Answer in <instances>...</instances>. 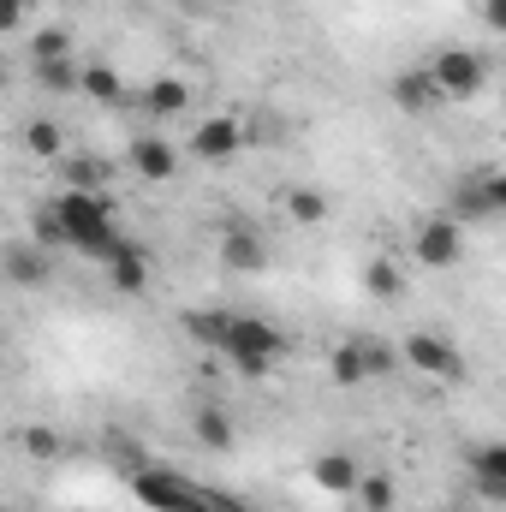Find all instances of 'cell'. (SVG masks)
<instances>
[{
    "instance_id": "cell-1",
    "label": "cell",
    "mask_w": 506,
    "mask_h": 512,
    "mask_svg": "<svg viewBox=\"0 0 506 512\" xmlns=\"http://www.w3.org/2000/svg\"><path fill=\"white\" fill-rule=\"evenodd\" d=\"M48 215H54L66 251L96 256V262H102V256L120 245V227H114V209H108L102 191H60V197L48 203Z\"/></svg>"
},
{
    "instance_id": "cell-2",
    "label": "cell",
    "mask_w": 506,
    "mask_h": 512,
    "mask_svg": "<svg viewBox=\"0 0 506 512\" xmlns=\"http://www.w3.org/2000/svg\"><path fill=\"white\" fill-rule=\"evenodd\" d=\"M280 352H286V340H280V328L262 322V316H233L227 334H221V358H227L239 376H251V382H262V376L280 364Z\"/></svg>"
},
{
    "instance_id": "cell-3",
    "label": "cell",
    "mask_w": 506,
    "mask_h": 512,
    "mask_svg": "<svg viewBox=\"0 0 506 512\" xmlns=\"http://www.w3.org/2000/svg\"><path fill=\"white\" fill-rule=\"evenodd\" d=\"M131 495H137V507H149V512H209V489L191 483L173 465H137L131 471Z\"/></svg>"
},
{
    "instance_id": "cell-4",
    "label": "cell",
    "mask_w": 506,
    "mask_h": 512,
    "mask_svg": "<svg viewBox=\"0 0 506 512\" xmlns=\"http://www.w3.org/2000/svg\"><path fill=\"white\" fill-rule=\"evenodd\" d=\"M393 370H399V352L387 340H376V334H352L328 358V376L340 387H364V382H376V376H393Z\"/></svg>"
},
{
    "instance_id": "cell-5",
    "label": "cell",
    "mask_w": 506,
    "mask_h": 512,
    "mask_svg": "<svg viewBox=\"0 0 506 512\" xmlns=\"http://www.w3.org/2000/svg\"><path fill=\"white\" fill-rule=\"evenodd\" d=\"M423 72H429V84L441 90V102H471V96L489 84L495 66H489V54H477V48H441Z\"/></svg>"
},
{
    "instance_id": "cell-6",
    "label": "cell",
    "mask_w": 506,
    "mask_h": 512,
    "mask_svg": "<svg viewBox=\"0 0 506 512\" xmlns=\"http://www.w3.org/2000/svg\"><path fill=\"white\" fill-rule=\"evenodd\" d=\"M501 209H506V185H501V173H465V179L453 185V197H447V221H459V227L495 221Z\"/></svg>"
},
{
    "instance_id": "cell-7",
    "label": "cell",
    "mask_w": 506,
    "mask_h": 512,
    "mask_svg": "<svg viewBox=\"0 0 506 512\" xmlns=\"http://www.w3.org/2000/svg\"><path fill=\"white\" fill-rule=\"evenodd\" d=\"M411 256H417L423 268H453V262L465 256V227H459V221H447V215L423 221V227H417V239H411Z\"/></svg>"
},
{
    "instance_id": "cell-8",
    "label": "cell",
    "mask_w": 506,
    "mask_h": 512,
    "mask_svg": "<svg viewBox=\"0 0 506 512\" xmlns=\"http://www.w3.org/2000/svg\"><path fill=\"white\" fill-rule=\"evenodd\" d=\"M399 364H411V370H423V376H465V364H459V352H453V340H441V334H405V346H399Z\"/></svg>"
},
{
    "instance_id": "cell-9",
    "label": "cell",
    "mask_w": 506,
    "mask_h": 512,
    "mask_svg": "<svg viewBox=\"0 0 506 512\" xmlns=\"http://www.w3.org/2000/svg\"><path fill=\"white\" fill-rule=\"evenodd\" d=\"M239 143H245L239 114H215V120H203V126L191 131V155H197V161H209V167L233 161V155H239Z\"/></svg>"
},
{
    "instance_id": "cell-10",
    "label": "cell",
    "mask_w": 506,
    "mask_h": 512,
    "mask_svg": "<svg viewBox=\"0 0 506 512\" xmlns=\"http://www.w3.org/2000/svg\"><path fill=\"white\" fill-rule=\"evenodd\" d=\"M358 471H364V465H358L346 447H328V453L310 459V477H316L322 495H352V489H358Z\"/></svg>"
},
{
    "instance_id": "cell-11",
    "label": "cell",
    "mask_w": 506,
    "mask_h": 512,
    "mask_svg": "<svg viewBox=\"0 0 506 512\" xmlns=\"http://www.w3.org/2000/svg\"><path fill=\"white\" fill-rule=\"evenodd\" d=\"M0 274H6L12 286H48L54 262H48L42 245H6V251H0Z\"/></svg>"
},
{
    "instance_id": "cell-12",
    "label": "cell",
    "mask_w": 506,
    "mask_h": 512,
    "mask_svg": "<svg viewBox=\"0 0 506 512\" xmlns=\"http://www.w3.org/2000/svg\"><path fill=\"white\" fill-rule=\"evenodd\" d=\"M102 268H108L114 292H143L149 286V256H143V245H131V239H120L114 251L102 256Z\"/></svg>"
},
{
    "instance_id": "cell-13",
    "label": "cell",
    "mask_w": 506,
    "mask_h": 512,
    "mask_svg": "<svg viewBox=\"0 0 506 512\" xmlns=\"http://www.w3.org/2000/svg\"><path fill=\"white\" fill-rule=\"evenodd\" d=\"M131 173L137 179H149V185H161V179H173V167H179V155H173V143H161V137H137L126 149Z\"/></svg>"
},
{
    "instance_id": "cell-14",
    "label": "cell",
    "mask_w": 506,
    "mask_h": 512,
    "mask_svg": "<svg viewBox=\"0 0 506 512\" xmlns=\"http://www.w3.org/2000/svg\"><path fill=\"white\" fill-rule=\"evenodd\" d=\"M221 262H227V268H239V274H256V268H268V245L256 239L251 227H239V221H233V227L221 233Z\"/></svg>"
},
{
    "instance_id": "cell-15",
    "label": "cell",
    "mask_w": 506,
    "mask_h": 512,
    "mask_svg": "<svg viewBox=\"0 0 506 512\" xmlns=\"http://www.w3.org/2000/svg\"><path fill=\"white\" fill-rule=\"evenodd\" d=\"M78 96H90V102H102V108H120V102H126V84H120L114 66H102V60H78Z\"/></svg>"
},
{
    "instance_id": "cell-16",
    "label": "cell",
    "mask_w": 506,
    "mask_h": 512,
    "mask_svg": "<svg viewBox=\"0 0 506 512\" xmlns=\"http://www.w3.org/2000/svg\"><path fill=\"white\" fill-rule=\"evenodd\" d=\"M471 471H477V495L501 507V501H506V447H501V441H483V447H477V459H471Z\"/></svg>"
},
{
    "instance_id": "cell-17",
    "label": "cell",
    "mask_w": 506,
    "mask_h": 512,
    "mask_svg": "<svg viewBox=\"0 0 506 512\" xmlns=\"http://www.w3.org/2000/svg\"><path fill=\"white\" fill-rule=\"evenodd\" d=\"M393 102H399L405 114H435V108H441V90L429 84V72H423V66H411V72H399V78H393Z\"/></svg>"
},
{
    "instance_id": "cell-18",
    "label": "cell",
    "mask_w": 506,
    "mask_h": 512,
    "mask_svg": "<svg viewBox=\"0 0 506 512\" xmlns=\"http://www.w3.org/2000/svg\"><path fill=\"white\" fill-rule=\"evenodd\" d=\"M191 435H197L209 453H233V441H239V429H233V417H227L221 405H203V411L191 417Z\"/></svg>"
},
{
    "instance_id": "cell-19",
    "label": "cell",
    "mask_w": 506,
    "mask_h": 512,
    "mask_svg": "<svg viewBox=\"0 0 506 512\" xmlns=\"http://www.w3.org/2000/svg\"><path fill=\"white\" fill-rule=\"evenodd\" d=\"M143 108H149L155 120H173V114H185V108H191V90H185L179 78H155V84L143 90Z\"/></svg>"
},
{
    "instance_id": "cell-20",
    "label": "cell",
    "mask_w": 506,
    "mask_h": 512,
    "mask_svg": "<svg viewBox=\"0 0 506 512\" xmlns=\"http://www.w3.org/2000/svg\"><path fill=\"white\" fill-rule=\"evenodd\" d=\"M227 322H233V310H221V304H209V310H191V316H185V334H191L197 346H209V352H221V334H227Z\"/></svg>"
},
{
    "instance_id": "cell-21",
    "label": "cell",
    "mask_w": 506,
    "mask_h": 512,
    "mask_svg": "<svg viewBox=\"0 0 506 512\" xmlns=\"http://www.w3.org/2000/svg\"><path fill=\"white\" fill-rule=\"evenodd\" d=\"M60 185L66 191H102V161L96 155H60Z\"/></svg>"
},
{
    "instance_id": "cell-22",
    "label": "cell",
    "mask_w": 506,
    "mask_h": 512,
    "mask_svg": "<svg viewBox=\"0 0 506 512\" xmlns=\"http://www.w3.org/2000/svg\"><path fill=\"white\" fill-rule=\"evenodd\" d=\"M24 149H30L36 161H60V155H66V131L54 126V120H30V126H24Z\"/></svg>"
},
{
    "instance_id": "cell-23",
    "label": "cell",
    "mask_w": 506,
    "mask_h": 512,
    "mask_svg": "<svg viewBox=\"0 0 506 512\" xmlns=\"http://www.w3.org/2000/svg\"><path fill=\"white\" fill-rule=\"evenodd\" d=\"M286 215H292L298 227H316V221H328V197L310 191V185H298V191H286Z\"/></svg>"
},
{
    "instance_id": "cell-24",
    "label": "cell",
    "mask_w": 506,
    "mask_h": 512,
    "mask_svg": "<svg viewBox=\"0 0 506 512\" xmlns=\"http://www.w3.org/2000/svg\"><path fill=\"white\" fill-rule=\"evenodd\" d=\"M364 512H393V483L381 477V471H358V489H352Z\"/></svg>"
},
{
    "instance_id": "cell-25",
    "label": "cell",
    "mask_w": 506,
    "mask_h": 512,
    "mask_svg": "<svg viewBox=\"0 0 506 512\" xmlns=\"http://www.w3.org/2000/svg\"><path fill=\"white\" fill-rule=\"evenodd\" d=\"M364 286H370L376 298H399V286H405V280H399L393 256H370V262H364Z\"/></svg>"
},
{
    "instance_id": "cell-26",
    "label": "cell",
    "mask_w": 506,
    "mask_h": 512,
    "mask_svg": "<svg viewBox=\"0 0 506 512\" xmlns=\"http://www.w3.org/2000/svg\"><path fill=\"white\" fill-rule=\"evenodd\" d=\"M36 78H42L54 96H72V90H78V54H72V60H42Z\"/></svg>"
},
{
    "instance_id": "cell-27",
    "label": "cell",
    "mask_w": 506,
    "mask_h": 512,
    "mask_svg": "<svg viewBox=\"0 0 506 512\" xmlns=\"http://www.w3.org/2000/svg\"><path fill=\"white\" fill-rule=\"evenodd\" d=\"M42 60H72V36L66 30H42L30 42V66H42Z\"/></svg>"
},
{
    "instance_id": "cell-28",
    "label": "cell",
    "mask_w": 506,
    "mask_h": 512,
    "mask_svg": "<svg viewBox=\"0 0 506 512\" xmlns=\"http://www.w3.org/2000/svg\"><path fill=\"white\" fill-rule=\"evenodd\" d=\"M18 447H24L30 459H60V435H54V429H42V423H36V429H24V435H18Z\"/></svg>"
},
{
    "instance_id": "cell-29",
    "label": "cell",
    "mask_w": 506,
    "mask_h": 512,
    "mask_svg": "<svg viewBox=\"0 0 506 512\" xmlns=\"http://www.w3.org/2000/svg\"><path fill=\"white\" fill-rule=\"evenodd\" d=\"M24 24V0H0V36Z\"/></svg>"
},
{
    "instance_id": "cell-30",
    "label": "cell",
    "mask_w": 506,
    "mask_h": 512,
    "mask_svg": "<svg viewBox=\"0 0 506 512\" xmlns=\"http://www.w3.org/2000/svg\"><path fill=\"white\" fill-rule=\"evenodd\" d=\"M209 512H251L239 495H221V489H209Z\"/></svg>"
},
{
    "instance_id": "cell-31",
    "label": "cell",
    "mask_w": 506,
    "mask_h": 512,
    "mask_svg": "<svg viewBox=\"0 0 506 512\" xmlns=\"http://www.w3.org/2000/svg\"><path fill=\"white\" fill-rule=\"evenodd\" d=\"M483 24L489 30H506V0H483Z\"/></svg>"
},
{
    "instance_id": "cell-32",
    "label": "cell",
    "mask_w": 506,
    "mask_h": 512,
    "mask_svg": "<svg viewBox=\"0 0 506 512\" xmlns=\"http://www.w3.org/2000/svg\"><path fill=\"white\" fill-rule=\"evenodd\" d=\"M0 90H6V66H0Z\"/></svg>"
},
{
    "instance_id": "cell-33",
    "label": "cell",
    "mask_w": 506,
    "mask_h": 512,
    "mask_svg": "<svg viewBox=\"0 0 506 512\" xmlns=\"http://www.w3.org/2000/svg\"><path fill=\"white\" fill-rule=\"evenodd\" d=\"M0 346H6V328H0Z\"/></svg>"
}]
</instances>
